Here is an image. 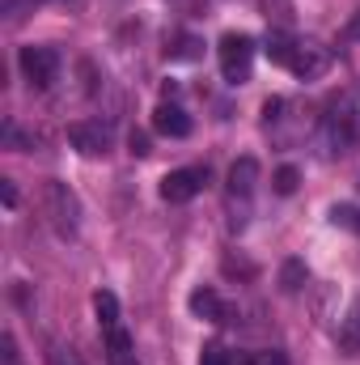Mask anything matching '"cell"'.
I'll return each instance as SVG.
<instances>
[{
  "instance_id": "7",
  "label": "cell",
  "mask_w": 360,
  "mask_h": 365,
  "mask_svg": "<svg viewBox=\"0 0 360 365\" xmlns=\"http://www.w3.org/2000/svg\"><path fill=\"white\" fill-rule=\"evenodd\" d=\"M153 128H157L162 136H174V140H182V136L191 132V115L182 110L179 102H162V106L153 110Z\"/></svg>"
},
{
  "instance_id": "9",
  "label": "cell",
  "mask_w": 360,
  "mask_h": 365,
  "mask_svg": "<svg viewBox=\"0 0 360 365\" xmlns=\"http://www.w3.org/2000/svg\"><path fill=\"white\" fill-rule=\"evenodd\" d=\"M327 128H331V145H335L339 153H348V149L356 145V136H360V128H356V115H352V110H335Z\"/></svg>"
},
{
  "instance_id": "24",
  "label": "cell",
  "mask_w": 360,
  "mask_h": 365,
  "mask_svg": "<svg viewBox=\"0 0 360 365\" xmlns=\"http://www.w3.org/2000/svg\"><path fill=\"white\" fill-rule=\"evenodd\" d=\"M0 349H4V365H21V361H17V340H13L9 331H4V340H0Z\"/></svg>"
},
{
  "instance_id": "18",
  "label": "cell",
  "mask_w": 360,
  "mask_h": 365,
  "mask_svg": "<svg viewBox=\"0 0 360 365\" xmlns=\"http://www.w3.org/2000/svg\"><path fill=\"white\" fill-rule=\"evenodd\" d=\"M0 136H4V145H9V149H17V153H21V149H30V140L21 136V128H17L13 119H4V128H0Z\"/></svg>"
},
{
  "instance_id": "28",
  "label": "cell",
  "mask_w": 360,
  "mask_h": 365,
  "mask_svg": "<svg viewBox=\"0 0 360 365\" xmlns=\"http://www.w3.org/2000/svg\"><path fill=\"white\" fill-rule=\"evenodd\" d=\"M356 234H360V212H356Z\"/></svg>"
},
{
  "instance_id": "11",
  "label": "cell",
  "mask_w": 360,
  "mask_h": 365,
  "mask_svg": "<svg viewBox=\"0 0 360 365\" xmlns=\"http://www.w3.org/2000/svg\"><path fill=\"white\" fill-rule=\"evenodd\" d=\"M106 361L110 365H136L132 336H127L123 327H110V331H106Z\"/></svg>"
},
{
  "instance_id": "27",
  "label": "cell",
  "mask_w": 360,
  "mask_h": 365,
  "mask_svg": "<svg viewBox=\"0 0 360 365\" xmlns=\"http://www.w3.org/2000/svg\"><path fill=\"white\" fill-rule=\"evenodd\" d=\"M344 43H360V13L348 21V26H344Z\"/></svg>"
},
{
  "instance_id": "1",
  "label": "cell",
  "mask_w": 360,
  "mask_h": 365,
  "mask_svg": "<svg viewBox=\"0 0 360 365\" xmlns=\"http://www.w3.org/2000/svg\"><path fill=\"white\" fill-rule=\"evenodd\" d=\"M47 221H51V230L60 238H77V230H81V204L68 191V182H55V179L47 182Z\"/></svg>"
},
{
  "instance_id": "26",
  "label": "cell",
  "mask_w": 360,
  "mask_h": 365,
  "mask_svg": "<svg viewBox=\"0 0 360 365\" xmlns=\"http://www.w3.org/2000/svg\"><path fill=\"white\" fill-rule=\"evenodd\" d=\"M280 110H284V98H268V102H263V119H280Z\"/></svg>"
},
{
  "instance_id": "12",
  "label": "cell",
  "mask_w": 360,
  "mask_h": 365,
  "mask_svg": "<svg viewBox=\"0 0 360 365\" xmlns=\"http://www.w3.org/2000/svg\"><path fill=\"white\" fill-rule=\"evenodd\" d=\"M339 349L348 357H360V302L344 314V323H339Z\"/></svg>"
},
{
  "instance_id": "14",
  "label": "cell",
  "mask_w": 360,
  "mask_h": 365,
  "mask_svg": "<svg viewBox=\"0 0 360 365\" xmlns=\"http://www.w3.org/2000/svg\"><path fill=\"white\" fill-rule=\"evenodd\" d=\"M322 68H327V56H322V51H314V47H301V51H297V60H292V73H297V77H305V81H309V77H318Z\"/></svg>"
},
{
  "instance_id": "23",
  "label": "cell",
  "mask_w": 360,
  "mask_h": 365,
  "mask_svg": "<svg viewBox=\"0 0 360 365\" xmlns=\"http://www.w3.org/2000/svg\"><path fill=\"white\" fill-rule=\"evenodd\" d=\"M250 365H288V357L284 353H275V349H268V353H255V361Z\"/></svg>"
},
{
  "instance_id": "19",
  "label": "cell",
  "mask_w": 360,
  "mask_h": 365,
  "mask_svg": "<svg viewBox=\"0 0 360 365\" xmlns=\"http://www.w3.org/2000/svg\"><path fill=\"white\" fill-rule=\"evenodd\" d=\"M47 365H85V361H81V357H77L73 349H64V344H55V349L47 353Z\"/></svg>"
},
{
  "instance_id": "25",
  "label": "cell",
  "mask_w": 360,
  "mask_h": 365,
  "mask_svg": "<svg viewBox=\"0 0 360 365\" xmlns=\"http://www.w3.org/2000/svg\"><path fill=\"white\" fill-rule=\"evenodd\" d=\"M0 200H4V208H17V187L9 179H0Z\"/></svg>"
},
{
  "instance_id": "20",
  "label": "cell",
  "mask_w": 360,
  "mask_h": 365,
  "mask_svg": "<svg viewBox=\"0 0 360 365\" xmlns=\"http://www.w3.org/2000/svg\"><path fill=\"white\" fill-rule=\"evenodd\" d=\"M331 221H335V225H348V230H356V208H348V204H335V208H331Z\"/></svg>"
},
{
  "instance_id": "21",
  "label": "cell",
  "mask_w": 360,
  "mask_h": 365,
  "mask_svg": "<svg viewBox=\"0 0 360 365\" xmlns=\"http://www.w3.org/2000/svg\"><path fill=\"white\" fill-rule=\"evenodd\" d=\"M199 365H229V353H225L221 344H208L203 357H199Z\"/></svg>"
},
{
  "instance_id": "22",
  "label": "cell",
  "mask_w": 360,
  "mask_h": 365,
  "mask_svg": "<svg viewBox=\"0 0 360 365\" xmlns=\"http://www.w3.org/2000/svg\"><path fill=\"white\" fill-rule=\"evenodd\" d=\"M127 149H132L136 158H144V153H149V136H144V132H132V136H127Z\"/></svg>"
},
{
  "instance_id": "3",
  "label": "cell",
  "mask_w": 360,
  "mask_h": 365,
  "mask_svg": "<svg viewBox=\"0 0 360 365\" xmlns=\"http://www.w3.org/2000/svg\"><path fill=\"white\" fill-rule=\"evenodd\" d=\"M17 64H21V73H26V81H30L34 90H47V86L60 77V56H55V47H21Z\"/></svg>"
},
{
  "instance_id": "8",
  "label": "cell",
  "mask_w": 360,
  "mask_h": 365,
  "mask_svg": "<svg viewBox=\"0 0 360 365\" xmlns=\"http://www.w3.org/2000/svg\"><path fill=\"white\" fill-rule=\"evenodd\" d=\"M297 51H301V43H297V38H292L288 30H271L268 43H263V56H268L271 64H280V68H292Z\"/></svg>"
},
{
  "instance_id": "4",
  "label": "cell",
  "mask_w": 360,
  "mask_h": 365,
  "mask_svg": "<svg viewBox=\"0 0 360 365\" xmlns=\"http://www.w3.org/2000/svg\"><path fill=\"white\" fill-rule=\"evenodd\" d=\"M208 182V170L203 166H191V170H170L166 179H162V200H170V204H186L199 187Z\"/></svg>"
},
{
  "instance_id": "6",
  "label": "cell",
  "mask_w": 360,
  "mask_h": 365,
  "mask_svg": "<svg viewBox=\"0 0 360 365\" xmlns=\"http://www.w3.org/2000/svg\"><path fill=\"white\" fill-rule=\"evenodd\" d=\"M186 306H191L195 319H208V323H229V319H233V306H225L212 289H195V293L186 297Z\"/></svg>"
},
{
  "instance_id": "13",
  "label": "cell",
  "mask_w": 360,
  "mask_h": 365,
  "mask_svg": "<svg viewBox=\"0 0 360 365\" xmlns=\"http://www.w3.org/2000/svg\"><path fill=\"white\" fill-rule=\"evenodd\" d=\"M93 314H97V323L110 331V327H119V297L110 293V289H97L93 293Z\"/></svg>"
},
{
  "instance_id": "5",
  "label": "cell",
  "mask_w": 360,
  "mask_h": 365,
  "mask_svg": "<svg viewBox=\"0 0 360 365\" xmlns=\"http://www.w3.org/2000/svg\"><path fill=\"white\" fill-rule=\"evenodd\" d=\"M68 145H73L77 153H85V158H102L106 145H110V132H106L102 123H73V128H68Z\"/></svg>"
},
{
  "instance_id": "17",
  "label": "cell",
  "mask_w": 360,
  "mask_h": 365,
  "mask_svg": "<svg viewBox=\"0 0 360 365\" xmlns=\"http://www.w3.org/2000/svg\"><path fill=\"white\" fill-rule=\"evenodd\" d=\"M271 182H275V191H280V195H292V191H297V182H301V170H297V166H280Z\"/></svg>"
},
{
  "instance_id": "16",
  "label": "cell",
  "mask_w": 360,
  "mask_h": 365,
  "mask_svg": "<svg viewBox=\"0 0 360 365\" xmlns=\"http://www.w3.org/2000/svg\"><path fill=\"white\" fill-rule=\"evenodd\" d=\"M305 264H301V259H284V268H280V289H284V293H297V289H301V284H305Z\"/></svg>"
},
{
  "instance_id": "15",
  "label": "cell",
  "mask_w": 360,
  "mask_h": 365,
  "mask_svg": "<svg viewBox=\"0 0 360 365\" xmlns=\"http://www.w3.org/2000/svg\"><path fill=\"white\" fill-rule=\"evenodd\" d=\"M166 56H170V60H179V64H191V60H199V56H203V43H199L195 34H179V38H174V47H166Z\"/></svg>"
},
{
  "instance_id": "2",
  "label": "cell",
  "mask_w": 360,
  "mask_h": 365,
  "mask_svg": "<svg viewBox=\"0 0 360 365\" xmlns=\"http://www.w3.org/2000/svg\"><path fill=\"white\" fill-rule=\"evenodd\" d=\"M250 60H255V43L246 34H225L221 38V73H225V81L242 86L250 77Z\"/></svg>"
},
{
  "instance_id": "10",
  "label": "cell",
  "mask_w": 360,
  "mask_h": 365,
  "mask_svg": "<svg viewBox=\"0 0 360 365\" xmlns=\"http://www.w3.org/2000/svg\"><path fill=\"white\" fill-rule=\"evenodd\" d=\"M255 182H259V162H255V158H238V162L229 166V191H233V195H250Z\"/></svg>"
}]
</instances>
